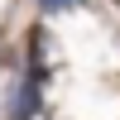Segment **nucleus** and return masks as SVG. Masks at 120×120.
Masks as SVG:
<instances>
[{
  "label": "nucleus",
  "mask_w": 120,
  "mask_h": 120,
  "mask_svg": "<svg viewBox=\"0 0 120 120\" xmlns=\"http://www.w3.org/2000/svg\"><path fill=\"white\" fill-rule=\"evenodd\" d=\"M38 5H43V10H48V15H58V10H72V5H77V0H38Z\"/></svg>",
  "instance_id": "f257e3e1"
}]
</instances>
